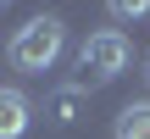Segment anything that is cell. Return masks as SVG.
Segmentation results:
<instances>
[{
	"mask_svg": "<svg viewBox=\"0 0 150 139\" xmlns=\"http://www.w3.org/2000/svg\"><path fill=\"white\" fill-rule=\"evenodd\" d=\"M128 61H134V45H128V33H122V28H100V33H89V39L78 45V72H83V78H95V84L122 78V72H128Z\"/></svg>",
	"mask_w": 150,
	"mask_h": 139,
	"instance_id": "7a4b0ae2",
	"label": "cell"
},
{
	"mask_svg": "<svg viewBox=\"0 0 150 139\" xmlns=\"http://www.w3.org/2000/svg\"><path fill=\"white\" fill-rule=\"evenodd\" d=\"M117 139H150V100H134L117 111Z\"/></svg>",
	"mask_w": 150,
	"mask_h": 139,
	"instance_id": "277c9868",
	"label": "cell"
},
{
	"mask_svg": "<svg viewBox=\"0 0 150 139\" xmlns=\"http://www.w3.org/2000/svg\"><path fill=\"white\" fill-rule=\"evenodd\" d=\"M145 78H150V61H145Z\"/></svg>",
	"mask_w": 150,
	"mask_h": 139,
	"instance_id": "ba28073f",
	"label": "cell"
},
{
	"mask_svg": "<svg viewBox=\"0 0 150 139\" xmlns=\"http://www.w3.org/2000/svg\"><path fill=\"white\" fill-rule=\"evenodd\" d=\"M6 6H11V0H0V11H6Z\"/></svg>",
	"mask_w": 150,
	"mask_h": 139,
	"instance_id": "52a82bcc",
	"label": "cell"
},
{
	"mask_svg": "<svg viewBox=\"0 0 150 139\" xmlns=\"http://www.w3.org/2000/svg\"><path fill=\"white\" fill-rule=\"evenodd\" d=\"M61 50H67L61 17H28V22L11 33V45H6V56H11L17 72H50V67L61 61Z\"/></svg>",
	"mask_w": 150,
	"mask_h": 139,
	"instance_id": "6da1fadb",
	"label": "cell"
},
{
	"mask_svg": "<svg viewBox=\"0 0 150 139\" xmlns=\"http://www.w3.org/2000/svg\"><path fill=\"white\" fill-rule=\"evenodd\" d=\"M106 11L117 22H139V17H150V0H106Z\"/></svg>",
	"mask_w": 150,
	"mask_h": 139,
	"instance_id": "8992f818",
	"label": "cell"
},
{
	"mask_svg": "<svg viewBox=\"0 0 150 139\" xmlns=\"http://www.w3.org/2000/svg\"><path fill=\"white\" fill-rule=\"evenodd\" d=\"M78 106H83V89H78V84H72V89H56V95H50V123H61V128L78 123Z\"/></svg>",
	"mask_w": 150,
	"mask_h": 139,
	"instance_id": "5b68a950",
	"label": "cell"
},
{
	"mask_svg": "<svg viewBox=\"0 0 150 139\" xmlns=\"http://www.w3.org/2000/svg\"><path fill=\"white\" fill-rule=\"evenodd\" d=\"M33 123V106L22 89H0V139H22Z\"/></svg>",
	"mask_w": 150,
	"mask_h": 139,
	"instance_id": "3957f363",
	"label": "cell"
}]
</instances>
